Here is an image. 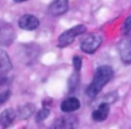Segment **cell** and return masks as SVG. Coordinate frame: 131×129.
I'll return each instance as SVG.
<instances>
[{
    "label": "cell",
    "instance_id": "12",
    "mask_svg": "<svg viewBox=\"0 0 131 129\" xmlns=\"http://www.w3.org/2000/svg\"><path fill=\"white\" fill-rule=\"evenodd\" d=\"M35 106L33 104H26L23 106H21L18 108V115L21 118H27L29 116L32 115L35 112Z\"/></svg>",
    "mask_w": 131,
    "mask_h": 129
},
{
    "label": "cell",
    "instance_id": "8",
    "mask_svg": "<svg viewBox=\"0 0 131 129\" xmlns=\"http://www.w3.org/2000/svg\"><path fill=\"white\" fill-rule=\"evenodd\" d=\"M78 125V120L74 116H62L58 118L54 124L56 128H74Z\"/></svg>",
    "mask_w": 131,
    "mask_h": 129
},
{
    "label": "cell",
    "instance_id": "17",
    "mask_svg": "<svg viewBox=\"0 0 131 129\" xmlns=\"http://www.w3.org/2000/svg\"><path fill=\"white\" fill-rule=\"evenodd\" d=\"M15 2H25V1H28V0H14Z\"/></svg>",
    "mask_w": 131,
    "mask_h": 129
},
{
    "label": "cell",
    "instance_id": "5",
    "mask_svg": "<svg viewBox=\"0 0 131 129\" xmlns=\"http://www.w3.org/2000/svg\"><path fill=\"white\" fill-rule=\"evenodd\" d=\"M18 25L21 28L28 30V31H32L36 29L39 26V20L37 17H35L33 15H25L21 16L18 22Z\"/></svg>",
    "mask_w": 131,
    "mask_h": 129
},
{
    "label": "cell",
    "instance_id": "10",
    "mask_svg": "<svg viewBox=\"0 0 131 129\" xmlns=\"http://www.w3.org/2000/svg\"><path fill=\"white\" fill-rule=\"evenodd\" d=\"M16 114L15 110L12 108H7L0 114V125L3 128L10 126L13 123Z\"/></svg>",
    "mask_w": 131,
    "mask_h": 129
},
{
    "label": "cell",
    "instance_id": "3",
    "mask_svg": "<svg viewBox=\"0 0 131 129\" xmlns=\"http://www.w3.org/2000/svg\"><path fill=\"white\" fill-rule=\"evenodd\" d=\"M102 43V38L97 34H92L85 37L81 43V49L87 54L94 53Z\"/></svg>",
    "mask_w": 131,
    "mask_h": 129
},
{
    "label": "cell",
    "instance_id": "13",
    "mask_svg": "<svg viewBox=\"0 0 131 129\" xmlns=\"http://www.w3.org/2000/svg\"><path fill=\"white\" fill-rule=\"evenodd\" d=\"M49 114H50L49 109L47 108H43L42 109L39 110L37 112V115L35 117V122H41L44 121L45 119L47 118V117L49 115Z\"/></svg>",
    "mask_w": 131,
    "mask_h": 129
},
{
    "label": "cell",
    "instance_id": "1",
    "mask_svg": "<svg viewBox=\"0 0 131 129\" xmlns=\"http://www.w3.org/2000/svg\"><path fill=\"white\" fill-rule=\"evenodd\" d=\"M114 72L109 65H102L98 67L94 75L91 83L87 88L86 93L91 98L96 97L103 88L112 79Z\"/></svg>",
    "mask_w": 131,
    "mask_h": 129
},
{
    "label": "cell",
    "instance_id": "4",
    "mask_svg": "<svg viewBox=\"0 0 131 129\" xmlns=\"http://www.w3.org/2000/svg\"><path fill=\"white\" fill-rule=\"evenodd\" d=\"M118 51L121 60L127 64L131 63V37H126L118 43Z\"/></svg>",
    "mask_w": 131,
    "mask_h": 129
},
{
    "label": "cell",
    "instance_id": "6",
    "mask_svg": "<svg viewBox=\"0 0 131 129\" xmlns=\"http://www.w3.org/2000/svg\"><path fill=\"white\" fill-rule=\"evenodd\" d=\"M49 12L53 15H61L68 9V0H54L49 5Z\"/></svg>",
    "mask_w": 131,
    "mask_h": 129
},
{
    "label": "cell",
    "instance_id": "9",
    "mask_svg": "<svg viewBox=\"0 0 131 129\" xmlns=\"http://www.w3.org/2000/svg\"><path fill=\"white\" fill-rule=\"evenodd\" d=\"M81 107L80 101L75 97H70L64 100L61 104V110L63 112L69 113L77 111Z\"/></svg>",
    "mask_w": 131,
    "mask_h": 129
},
{
    "label": "cell",
    "instance_id": "15",
    "mask_svg": "<svg viewBox=\"0 0 131 129\" xmlns=\"http://www.w3.org/2000/svg\"><path fill=\"white\" fill-rule=\"evenodd\" d=\"M73 65L74 67L75 71L79 72L82 66V58L78 55H75L73 58Z\"/></svg>",
    "mask_w": 131,
    "mask_h": 129
},
{
    "label": "cell",
    "instance_id": "11",
    "mask_svg": "<svg viewBox=\"0 0 131 129\" xmlns=\"http://www.w3.org/2000/svg\"><path fill=\"white\" fill-rule=\"evenodd\" d=\"M12 68V65L8 54L0 49V75L8 73Z\"/></svg>",
    "mask_w": 131,
    "mask_h": 129
},
{
    "label": "cell",
    "instance_id": "2",
    "mask_svg": "<svg viewBox=\"0 0 131 129\" xmlns=\"http://www.w3.org/2000/svg\"><path fill=\"white\" fill-rule=\"evenodd\" d=\"M86 30H87V27L82 24L75 25L68 29L59 36L58 39V46L60 48H64L71 45L74 41L77 36L82 35L86 32Z\"/></svg>",
    "mask_w": 131,
    "mask_h": 129
},
{
    "label": "cell",
    "instance_id": "7",
    "mask_svg": "<svg viewBox=\"0 0 131 129\" xmlns=\"http://www.w3.org/2000/svg\"><path fill=\"white\" fill-rule=\"evenodd\" d=\"M110 112V105L107 102L101 103L98 108L92 113V118L95 122H103L108 117Z\"/></svg>",
    "mask_w": 131,
    "mask_h": 129
},
{
    "label": "cell",
    "instance_id": "16",
    "mask_svg": "<svg viewBox=\"0 0 131 129\" xmlns=\"http://www.w3.org/2000/svg\"><path fill=\"white\" fill-rule=\"evenodd\" d=\"M11 92L9 90H5L0 94V105L5 102L10 97Z\"/></svg>",
    "mask_w": 131,
    "mask_h": 129
},
{
    "label": "cell",
    "instance_id": "14",
    "mask_svg": "<svg viewBox=\"0 0 131 129\" xmlns=\"http://www.w3.org/2000/svg\"><path fill=\"white\" fill-rule=\"evenodd\" d=\"M123 33L126 37H131V16L127 18L124 22Z\"/></svg>",
    "mask_w": 131,
    "mask_h": 129
}]
</instances>
